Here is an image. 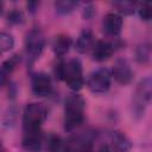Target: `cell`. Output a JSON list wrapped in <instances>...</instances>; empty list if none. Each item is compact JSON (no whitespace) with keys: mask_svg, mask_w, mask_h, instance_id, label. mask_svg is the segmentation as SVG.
Listing matches in <instances>:
<instances>
[{"mask_svg":"<svg viewBox=\"0 0 152 152\" xmlns=\"http://www.w3.org/2000/svg\"><path fill=\"white\" fill-rule=\"evenodd\" d=\"M112 74L107 68H100L93 71L88 77V88L94 94H104L110 88Z\"/></svg>","mask_w":152,"mask_h":152,"instance_id":"obj_6","label":"cell"},{"mask_svg":"<svg viewBox=\"0 0 152 152\" xmlns=\"http://www.w3.org/2000/svg\"><path fill=\"white\" fill-rule=\"evenodd\" d=\"M31 88L36 96L43 97L50 95L52 91V82L48 74L36 72L31 77Z\"/></svg>","mask_w":152,"mask_h":152,"instance_id":"obj_8","label":"cell"},{"mask_svg":"<svg viewBox=\"0 0 152 152\" xmlns=\"http://www.w3.org/2000/svg\"><path fill=\"white\" fill-rule=\"evenodd\" d=\"M138 12L139 17L145 20V21H151L152 20V1L150 2H141L138 5Z\"/></svg>","mask_w":152,"mask_h":152,"instance_id":"obj_20","label":"cell"},{"mask_svg":"<svg viewBox=\"0 0 152 152\" xmlns=\"http://www.w3.org/2000/svg\"><path fill=\"white\" fill-rule=\"evenodd\" d=\"M45 46V38L42 31L38 28L31 30L25 39V52L27 59V66H32L33 63L39 58Z\"/></svg>","mask_w":152,"mask_h":152,"instance_id":"obj_5","label":"cell"},{"mask_svg":"<svg viewBox=\"0 0 152 152\" xmlns=\"http://www.w3.org/2000/svg\"><path fill=\"white\" fill-rule=\"evenodd\" d=\"M48 110L42 103H28L23 114V127L24 131H36L40 129L42 124L46 119Z\"/></svg>","mask_w":152,"mask_h":152,"instance_id":"obj_4","label":"cell"},{"mask_svg":"<svg viewBox=\"0 0 152 152\" xmlns=\"http://www.w3.org/2000/svg\"><path fill=\"white\" fill-rule=\"evenodd\" d=\"M45 144L48 152H64V141L56 134H49Z\"/></svg>","mask_w":152,"mask_h":152,"instance_id":"obj_17","label":"cell"},{"mask_svg":"<svg viewBox=\"0 0 152 152\" xmlns=\"http://www.w3.org/2000/svg\"><path fill=\"white\" fill-rule=\"evenodd\" d=\"M132 145L129 139L121 132H113L110 134V151L112 152H128Z\"/></svg>","mask_w":152,"mask_h":152,"instance_id":"obj_13","label":"cell"},{"mask_svg":"<svg viewBox=\"0 0 152 152\" xmlns=\"http://www.w3.org/2000/svg\"><path fill=\"white\" fill-rule=\"evenodd\" d=\"M93 38L94 37L90 30H83L76 40V50L80 53L87 52L93 45Z\"/></svg>","mask_w":152,"mask_h":152,"instance_id":"obj_15","label":"cell"},{"mask_svg":"<svg viewBox=\"0 0 152 152\" xmlns=\"http://www.w3.org/2000/svg\"><path fill=\"white\" fill-rule=\"evenodd\" d=\"M97 152H112V151L108 146H102L100 150H97Z\"/></svg>","mask_w":152,"mask_h":152,"instance_id":"obj_23","label":"cell"},{"mask_svg":"<svg viewBox=\"0 0 152 152\" xmlns=\"http://www.w3.org/2000/svg\"><path fill=\"white\" fill-rule=\"evenodd\" d=\"M19 61H20L19 56H18V55H14V56L10 57L8 59H6V61L2 63V65H1V83H2V84L5 83L6 77L10 76V74L15 69L17 64L19 63Z\"/></svg>","mask_w":152,"mask_h":152,"instance_id":"obj_16","label":"cell"},{"mask_svg":"<svg viewBox=\"0 0 152 152\" xmlns=\"http://www.w3.org/2000/svg\"><path fill=\"white\" fill-rule=\"evenodd\" d=\"M56 75L64 80L66 86L72 90H80L84 84L82 64L76 58L68 62H59L56 68Z\"/></svg>","mask_w":152,"mask_h":152,"instance_id":"obj_2","label":"cell"},{"mask_svg":"<svg viewBox=\"0 0 152 152\" xmlns=\"http://www.w3.org/2000/svg\"><path fill=\"white\" fill-rule=\"evenodd\" d=\"M113 52H114L113 44L104 40H97L91 49V58L96 62H103L107 61L113 55Z\"/></svg>","mask_w":152,"mask_h":152,"instance_id":"obj_12","label":"cell"},{"mask_svg":"<svg viewBox=\"0 0 152 152\" xmlns=\"http://www.w3.org/2000/svg\"><path fill=\"white\" fill-rule=\"evenodd\" d=\"M151 101H152V76H147L139 82L133 94L132 112L134 116L137 118L141 116Z\"/></svg>","mask_w":152,"mask_h":152,"instance_id":"obj_3","label":"cell"},{"mask_svg":"<svg viewBox=\"0 0 152 152\" xmlns=\"http://www.w3.org/2000/svg\"><path fill=\"white\" fill-rule=\"evenodd\" d=\"M103 32L109 37H116L122 28V18L116 13H108L102 20Z\"/></svg>","mask_w":152,"mask_h":152,"instance_id":"obj_10","label":"cell"},{"mask_svg":"<svg viewBox=\"0 0 152 152\" xmlns=\"http://www.w3.org/2000/svg\"><path fill=\"white\" fill-rule=\"evenodd\" d=\"M94 140L91 132H82L75 134L64 141V152H90Z\"/></svg>","mask_w":152,"mask_h":152,"instance_id":"obj_7","label":"cell"},{"mask_svg":"<svg viewBox=\"0 0 152 152\" xmlns=\"http://www.w3.org/2000/svg\"><path fill=\"white\" fill-rule=\"evenodd\" d=\"M43 145V133L40 129L36 131H24L23 146L27 151H39Z\"/></svg>","mask_w":152,"mask_h":152,"instance_id":"obj_11","label":"cell"},{"mask_svg":"<svg viewBox=\"0 0 152 152\" xmlns=\"http://www.w3.org/2000/svg\"><path fill=\"white\" fill-rule=\"evenodd\" d=\"M14 45V39L13 37L10 34V33H6V32H2L1 36H0V46H1V51L2 52H6V51H10Z\"/></svg>","mask_w":152,"mask_h":152,"instance_id":"obj_21","label":"cell"},{"mask_svg":"<svg viewBox=\"0 0 152 152\" xmlns=\"http://www.w3.org/2000/svg\"><path fill=\"white\" fill-rule=\"evenodd\" d=\"M8 21L11 24H21L24 21V15L20 11L13 10L8 13Z\"/></svg>","mask_w":152,"mask_h":152,"instance_id":"obj_22","label":"cell"},{"mask_svg":"<svg viewBox=\"0 0 152 152\" xmlns=\"http://www.w3.org/2000/svg\"><path fill=\"white\" fill-rule=\"evenodd\" d=\"M84 100L78 94H70L64 101V128L74 131L84 119Z\"/></svg>","mask_w":152,"mask_h":152,"instance_id":"obj_1","label":"cell"},{"mask_svg":"<svg viewBox=\"0 0 152 152\" xmlns=\"http://www.w3.org/2000/svg\"><path fill=\"white\" fill-rule=\"evenodd\" d=\"M71 46V38L65 34H59L53 39L52 49L57 56H64Z\"/></svg>","mask_w":152,"mask_h":152,"instance_id":"obj_14","label":"cell"},{"mask_svg":"<svg viewBox=\"0 0 152 152\" xmlns=\"http://www.w3.org/2000/svg\"><path fill=\"white\" fill-rule=\"evenodd\" d=\"M112 76L120 84L129 83L132 77H133V72H132V69H131L128 62L126 59H124V58L116 59L115 63H114V66H113Z\"/></svg>","mask_w":152,"mask_h":152,"instance_id":"obj_9","label":"cell"},{"mask_svg":"<svg viewBox=\"0 0 152 152\" xmlns=\"http://www.w3.org/2000/svg\"><path fill=\"white\" fill-rule=\"evenodd\" d=\"M76 6H77V2L70 1V0H59L55 2V8L58 14H69L75 10Z\"/></svg>","mask_w":152,"mask_h":152,"instance_id":"obj_18","label":"cell"},{"mask_svg":"<svg viewBox=\"0 0 152 152\" xmlns=\"http://www.w3.org/2000/svg\"><path fill=\"white\" fill-rule=\"evenodd\" d=\"M113 5L120 13L124 14H132L135 10H138V4L132 1H115Z\"/></svg>","mask_w":152,"mask_h":152,"instance_id":"obj_19","label":"cell"}]
</instances>
